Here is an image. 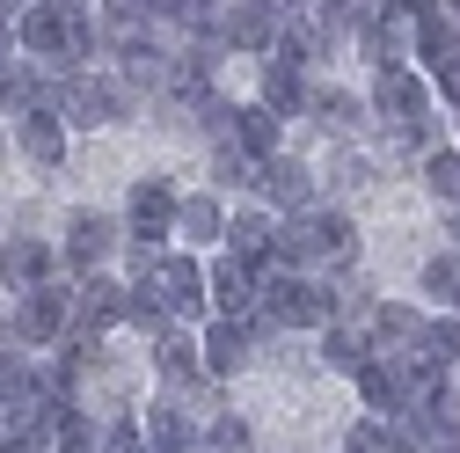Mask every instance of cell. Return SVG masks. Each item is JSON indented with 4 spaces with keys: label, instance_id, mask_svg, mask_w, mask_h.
I'll return each instance as SVG.
<instances>
[{
    "label": "cell",
    "instance_id": "cell-13",
    "mask_svg": "<svg viewBox=\"0 0 460 453\" xmlns=\"http://www.w3.org/2000/svg\"><path fill=\"white\" fill-rule=\"evenodd\" d=\"M212 307L219 315H256L263 307V271L242 263V256H219L212 263Z\"/></svg>",
    "mask_w": 460,
    "mask_h": 453
},
{
    "label": "cell",
    "instance_id": "cell-3",
    "mask_svg": "<svg viewBox=\"0 0 460 453\" xmlns=\"http://www.w3.org/2000/svg\"><path fill=\"white\" fill-rule=\"evenodd\" d=\"M263 336H270L263 315H219V322L205 329V373H212V380H234V373L256 359Z\"/></svg>",
    "mask_w": 460,
    "mask_h": 453
},
{
    "label": "cell",
    "instance_id": "cell-24",
    "mask_svg": "<svg viewBox=\"0 0 460 453\" xmlns=\"http://www.w3.org/2000/svg\"><path fill=\"white\" fill-rule=\"evenodd\" d=\"M417 59H424L431 74H446V67L460 59V22H453V15H417Z\"/></svg>",
    "mask_w": 460,
    "mask_h": 453
},
{
    "label": "cell",
    "instance_id": "cell-4",
    "mask_svg": "<svg viewBox=\"0 0 460 453\" xmlns=\"http://www.w3.org/2000/svg\"><path fill=\"white\" fill-rule=\"evenodd\" d=\"M176 212H183V198H176L168 176H139L132 198H125V226H132V242H146V249H161L168 235H176Z\"/></svg>",
    "mask_w": 460,
    "mask_h": 453
},
{
    "label": "cell",
    "instance_id": "cell-35",
    "mask_svg": "<svg viewBox=\"0 0 460 453\" xmlns=\"http://www.w3.org/2000/svg\"><path fill=\"white\" fill-rule=\"evenodd\" d=\"M8 44H22V37H8V15H0V59H15V51Z\"/></svg>",
    "mask_w": 460,
    "mask_h": 453
},
{
    "label": "cell",
    "instance_id": "cell-10",
    "mask_svg": "<svg viewBox=\"0 0 460 453\" xmlns=\"http://www.w3.org/2000/svg\"><path fill=\"white\" fill-rule=\"evenodd\" d=\"M110 249H118V219L110 212H74L66 219V242H59V256H66V271H102L110 263Z\"/></svg>",
    "mask_w": 460,
    "mask_h": 453
},
{
    "label": "cell",
    "instance_id": "cell-5",
    "mask_svg": "<svg viewBox=\"0 0 460 453\" xmlns=\"http://www.w3.org/2000/svg\"><path fill=\"white\" fill-rule=\"evenodd\" d=\"M431 102H438V81H424V74H410V67H387V74L373 81V110H380L394 132L424 125V118H431Z\"/></svg>",
    "mask_w": 460,
    "mask_h": 453
},
{
    "label": "cell",
    "instance_id": "cell-6",
    "mask_svg": "<svg viewBox=\"0 0 460 453\" xmlns=\"http://www.w3.org/2000/svg\"><path fill=\"white\" fill-rule=\"evenodd\" d=\"M15 336H22L30 351L74 336V286H37V293H22V307H15Z\"/></svg>",
    "mask_w": 460,
    "mask_h": 453
},
{
    "label": "cell",
    "instance_id": "cell-34",
    "mask_svg": "<svg viewBox=\"0 0 460 453\" xmlns=\"http://www.w3.org/2000/svg\"><path fill=\"white\" fill-rule=\"evenodd\" d=\"M446 242H453V249H460V205H453V212H446Z\"/></svg>",
    "mask_w": 460,
    "mask_h": 453
},
{
    "label": "cell",
    "instance_id": "cell-11",
    "mask_svg": "<svg viewBox=\"0 0 460 453\" xmlns=\"http://www.w3.org/2000/svg\"><path fill=\"white\" fill-rule=\"evenodd\" d=\"M66 256L51 249V242H37V235H15L8 249H0V286L8 293H37V286H51V271H59Z\"/></svg>",
    "mask_w": 460,
    "mask_h": 453
},
{
    "label": "cell",
    "instance_id": "cell-32",
    "mask_svg": "<svg viewBox=\"0 0 460 453\" xmlns=\"http://www.w3.org/2000/svg\"><path fill=\"white\" fill-rule=\"evenodd\" d=\"M59 453H102V439L88 431V417H81V410H66V424H59Z\"/></svg>",
    "mask_w": 460,
    "mask_h": 453
},
{
    "label": "cell",
    "instance_id": "cell-2",
    "mask_svg": "<svg viewBox=\"0 0 460 453\" xmlns=\"http://www.w3.org/2000/svg\"><path fill=\"white\" fill-rule=\"evenodd\" d=\"M59 110H66V125H125L139 110V88L125 74H74L59 88Z\"/></svg>",
    "mask_w": 460,
    "mask_h": 453
},
{
    "label": "cell",
    "instance_id": "cell-8",
    "mask_svg": "<svg viewBox=\"0 0 460 453\" xmlns=\"http://www.w3.org/2000/svg\"><path fill=\"white\" fill-rule=\"evenodd\" d=\"M154 293H161V307L176 315V322H190V315H205V300H212V278H205L198 256H161V263H154Z\"/></svg>",
    "mask_w": 460,
    "mask_h": 453
},
{
    "label": "cell",
    "instance_id": "cell-22",
    "mask_svg": "<svg viewBox=\"0 0 460 453\" xmlns=\"http://www.w3.org/2000/svg\"><path fill=\"white\" fill-rule=\"evenodd\" d=\"M256 95L278 110V118H300V110L314 102V88L300 81V67H285V59H270V67H263V88H256Z\"/></svg>",
    "mask_w": 460,
    "mask_h": 453
},
{
    "label": "cell",
    "instance_id": "cell-39",
    "mask_svg": "<svg viewBox=\"0 0 460 453\" xmlns=\"http://www.w3.org/2000/svg\"><path fill=\"white\" fill-rule=\"evenodd\" d=\"M453 453H460V446H453Z\"/></svg>",
    "mask_w": 460,
    "mask_h": 453
},
{
    "label": "cell",
    "instance_id": "cell-17",
    "mask_svg": "<svg viewBox=\"0 0 460 453\" xmlns=\"http://www.w3.org/2000/svg\"><path fill=\"white\" fill-rule=\"evenodd\" d=\"M410 366H417V373H453V366H460V307H453V315H438V322H424Z\"/></svg>",
    "mask_w": 460,
    "mask_h": 453
},
{
    "label": "cell",
    "instance_id": "cell-38",
    "mask_svg": "<svg viewBox=\"0 0 460 453\" xmlns=\"http://www.w3.org/2000/svg\"><path fill=\"white\" fill-rule=\"evenodd\" d=\"M453 395H460V366H453Z\"/></svg>",
    "mask_w": 460,
    "mask_h": 453
},
{
    "label": "cell",
    "instance_id": "cell-19",
    "mask_svg": "<svg viewBox=\"0 0 460 453\" xmlns=\"http://www.w3.org/2000/svg\"><path fill=\"white\" fill-rule=\"evenodd\" d=\"M373 351H380V344H373V322H366V329H358V322H329V329H322V359H329L336 373H358Z\"/></svg>",
    "mask_w": 460,
    "mask_h": 453
},
{
    "label": "cell",
    "instance_id": "cell-25",
    "mask_svg": "<svg viewBox=\"0 0 460 453\" xmlns=\"http://www.w3.org/2000/svg\"><path fill=\"white\" fill-rule=\"evenodd\" d=\"M307 118L314 125H329V132H358V95H343V88H314V102H307Z\"/></svg>",
    "mask_w": 460,
    "mask_h": 453
},
{
    "label": "cell",
    "instance_id": "cell-1",
    "mask_svg": "<svg viewBox=\"0 0 460 453\" xmlns=\"http://www.w3.org/2000/svg\"><path fill=\"white\" fill-rule=\"evenodd\" d=\"M263 322L270 329H329L336 322V293L307 271H263Z\"/></svg>",
    "mask_w": 460,
    "mask_h": 453
},
{
    "label": "cell",
    "instance_id": "cell-15",
    "mask_svg": "<svg viewBox=\"0 0 460 453\" xmlns=\"http://www.w3.org/2000/svg\"><path fill=\"white\" fill-rule=\"evenodd\" d=\"M278 226H285V219H270L263 205H256V212H234V219H226V256L270 271V263H278Z\"/></svg>",
    "mask_w": 460,
    "mask_h": 453
},
{
    "label": "cell",
    "instance_id": "cell-27",
    "mask_svg": "<svg viewBox=\"0 0 460 453\" xmlns=\"http://www.w3.org/2000/svg\"><path fill=\"white\" fill-rule=\"evenodd\" d=\"M424 183L438 205H460V147H431L424 154Z\"/></svg>",
    "mask_w": 460,
    "mask_h": 453
},
{
    "label": "cell",
    "instance_id": "cell-20",
    "mask_svg": "<svg viewBox=\"0 0 460 453\" xmlns=\"http://www.w3.org/2000/svg\"><path fill=\"white\" fill-rule=\"evenodd\" d=\"M176 235H183L190 249H212V242H226V212H219V198H212V191L183 198V212H176Z\"/></svg>",
    "mask_w": 460,
    "mask_h": 453
},
{
    "label": "cell",
    "instance_id": "cell-31",
    "mask_svg": "<svg viewBox=\"0 0 460 453\" xmlns=\"http://www.w3.org/2000/svg\"><path fill=\"white\" fill-rule=\"evenodd\" d=\"M168 15H176L183 30H198V37H205V30H219V22H226V0H168Z\"/></svg>",
    "mask_w": 460,
    "mask_h": 453
},
{
    "label": "cell",
    "instance_id": "cell-26",
    "mask_svg": "<svg viewBox=\"0 0 460 453\" xmlns=\"http://www.w3.org/2000/svg\"><path fill=\"white\" fill-rule=\"evenodd\" d=\"M125 81L146 88V95H161V88H176V67H168L154 44H139V51H125Z\"/></svg>",
    "mask_w": 460,
    "mask_h": 453
},
{
    "label": "cell",
    "instance_id": "cell-12",
    "mask_svg": "<svg viewBox=\"0 0 460 453\" xmlns=\"http://www.w3.org/2000/svg\"><path fill=\"white\" fill-rule=\"evenodd\" d=\"M256 191L270 198V212H307L314 205V176H307V161H293V154H263Z\"/></svg>",
    "mask_w": 460,
    "mask_h": 453
},
{
    "label": "cell",
    "instance_id": "cell-18",
    "mask_svg": "<svg viewBox=\"0 0 460 453\" xmlns=\"http://www.w3.org/2000/svg\"><path fill=\"white\" fill-rule=\"evenodd\" d=\"M146 446L154 453H190L198 446V417L183 403H146Z\"/></svg>",
    "mask_w": 460,
    "mask_h": 453
},
{
    "label": "cell",
    "instance_id": "cell-29",
    "mask_svg": "<svg viewBox=\"0 0 460 453\" xmlns=\"http://www.w3.org/2000/svg\"><path fill=\"white\" fill-rule=\"evenodd\" d=\"M424 293H431L438 307H460V249H438V256L424 263Z\"/></svg>",
    "mask_w": 460,
    "mask_h": 453
},
{
    "label": "cell",
    "instance_id": "cell-36",
    "mask_svg": "<svg viewBox=\"0 0 460 453\" xmlns=\"http://www.w3.org/2000/svg\"><path fill=\"white\" fill-rule=\"evenodd\" d=\"M37 8V0H0V15H30Z\"/></svg>",
    "mask_w": 460,
    "mask_h": 453
},
{
    "label": "cell",
    "instance_id": "cell-33",
    "mask_svg": "<svg viewBox=\"0 0 460 453\" xmlns=\"http://www.w3.org/2000/svg\"><path fill=\"white\" fill-rule=\"evenodd\" d=\"M102 15L110 22H154V15H168V0H102Z\"/></svg>",
    "mask_w": 460,
    "mask_h": 453
},
{
    "label": "cell",
    "instance_id": "cell-9",
    "mask_svg": "<svg viewBox=\"0 0 460 453\" xmlns=\"http://www.w3.org/2000/svg\"><path fill=\"white\" fill-rule=\"evenodd\" d=\"M219 37H226V51H278V37H285V15L270 8V0H226V22H219Z\"/></svg>",
    "mask_w": 460,
    "mask_h": 453
},
{
    "label": "cell",
    "instance_id": "cell-28",
    "mask_svg": "<svg viewBox=\"0 0 460 453\" xmlns=\"http://www.w3.org/2000/svg\"><path fill=\"white\" fill-rule=\"evenodd\" d=\"M314 15H322L329 37H358L373 22V0H314Z\"/></svg>",
    "mask_w": 460,
    "mask_h": 453
},
{
    "label": "cell",
    "instance_id": "cell-30",
    "mask_svg": "<svg viewBox=\"0 0 460 453\" xmlns=\"http://www.w3.org/2000/svg\"><path fill=\"white\" fill-rule=\"evenodd\" d=\"M205 453H256V431H249L234 410H219V417L205 424Z\"/></svg>",
    "mask_w": 460,
    "mask_h": 453
},
{
    "label": "cell",
    "instance_id": "cell-37",
    "mask_svg": "<svg viewBox=\"0 0 460 453\" xmlns=\"http://www.w3.org/2000/svg\"><path fill=\"white\" fill-rule=\"evenodd\" d=\"M51 8H66V15H88V0H51Z\"/></svg>",
    "mask_w": 460,
    "mask_h": 453
},
{
    "label": "cell",
    "instance_id": "cell-23",
    "mask_svg": "<svg viewBox=\"0 0 460 453\" xmlns=\"http://www.w3.org/2000/svg\"><path fill=\"white\" fill-rule=\"evenodd\" d=\"M278 125H285V118L256 95V102H242V110H234V147H249V154L263 161V154H278Z\"/></svg>",
    "mask_w": 460,
    "mask_h": 453
},
{
    "label": "cell",
    "instance_id": "cell-16",
    "mask_svg": "<svg viewBox=\"0 0 460 453\" xmlns=\"http://www.w3.org/2000/svg\"><path fill=\"white\" fill-rule=\"evenodd\" d=\"M154 373L168 380V387H198L205 380V344L190 329H161L154 336Z\"/></svg>",
    "mask_w": 460,
    "mask_h": 453
},
{
    "label": "cell",
    "instance_id": "cell-21",
    "mask_svg": "<svg viewBox=\"0 0 460 453\" xmlns=\"http://www.w3.org/2000/svg\"><path fill=\"white\" fill-rule=\"evenodd\" d=\"M417 336H424V315H417V307H373V344H380L387 359H410Z\"/></svg>",
    "mask_w": 460,
    "mask_h": 453
},
{
    "label": "cell",
    "instance_id": "cell-7",
    "mask_svg": "<svg viewBox=\"0 0 460 453\" xmlns=\"http://www.w3.org/2000/svg\"><path fill=\"white\" fill-rule=\"evenodd\" d=\"M118 322H132V286L88 271L81 286H74V336H102V329H118Z\"/></svg>",
    "mask_w": 460,
    "mask_h": 453
},
{
    "label": "cell",
    "instance_id": "cell-14",
    "mask_svg": "<svg viewBox=\"0 0 460 453\" xmlns=\"http://www.w3.org/2000/svg\"><path fill=\"white\" fill-rule=\"evenodd\" d=\"M15 147H22L30 168H59L66 161V118L59 110H22L15 118Z\"/></svg>",
    "mask_w": 460,
    "mask_h": 453
}]
</instances>
